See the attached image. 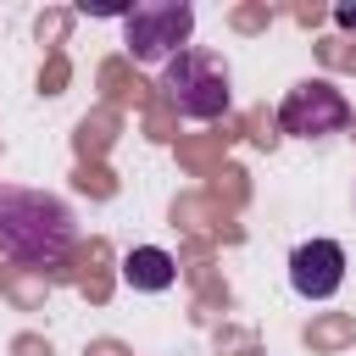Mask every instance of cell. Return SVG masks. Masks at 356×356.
<instances>
[{"label":"cell","mask_w":356,"mask_h":356,"mask_svg":"<svg viewBox=\"0 0 356 356\" xmlns=\"http://www.w3.org/2000/svg\"><path fill=\"white\" fill-rule=\"evenodd\" d=\"M345 284V250L339 239H306L289 256V289L300 300H334Z\"/></svg>","instance_id":"obj_5"},{"label":"cell","mask_w":356,"mask_h":356,"mask_svg":"<svg viewBox=\"0 0 356 356\" xmlns=\"http://www.w3.org/2000/svg\"><path fill=\"white\" fill-rule=\"evenodd\" d=\"M78 222L72 206L50 189H22V184H0V256L33 273H50L72 256Z\"/></svg>","instance_id":"obj_1"},{"label":"cell","mask_w":356,"mask_h":356,"mask_svg":"<svg viewBox=\"0 0 356 356\" xmlns=\"http://www.w3.org/2000/svg\"><path fill=\"white\" fill-rule=\"evenodd\" d=\"M278 128L295 134V139H328V134H345L350 128V100L328 83V78H306L284 95L278 106Z\"/></svg>","instance_id":"obj_4"},{"label":"cell","mask_w":356,"mask_h":356,"mask_svg":"<svg viewBox=\"0 0 356 356\" xmlns=\"http://www.w3.org/2000/svg\"><path fill=\"white\" fill-rule=\"evenodd\" d=\"M189 33H195L189 0H145V6L122 11V39H128L134 61H145V67H167L178 50H189Z\"/></svg>","instance_id":"obj_3"},{"label":"cell","mask_w":356,"mask_h":356,"mask_svg":"<svg viewBox=\"0 0 356 356\" xmlns=\"http://www.w3.org/2000/svg\"><path fill=\"white\" fill-rule=\"evenodd\" d=\"M172 278H178V261L161 245H134L122 256V284L139 295H161V289H172Z\"/></svg>","instance_id":"obj_6"},{"label":"cell","mask_w":356,"mask_h":356,"mask_svg":"<svg viewBox=\"0 0 356 356\" xmlns=\"http://www.w3.org/2000/svg\"><path fill=\"white\" fill-rule=\"evenodd\" d=\"M161 95H167V106H172L178 117H189V122H217V117L234 106V72H228V61H222L217 50L189 44V50H178V56L161 67Z\"/></svg>","instance_id":"obj_2"},{"label":"cell","mask_w":356,"mask_h":356,"mask_svg":"<svg viewBox=\"0 0 356 356\" xmlns=\"http://www.w3.org/2000/svg\"><path fill=\"white\" fill-rule=\"evenodd\" d=\"M334 22H339L345 33H356V6H350V0H339V6H334Z\"/></svg>","instance_id":"obj_7"}]
</instances>
